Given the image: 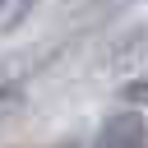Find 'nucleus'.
Returning a JSON list of instances; mask_svg holds the SVG:
<instances>
[{
	"mask_svg": "<svg viewBox=\"0 0 148 148\" xmlns=\"http://www.w3.org/2000/svg\"><path fill=\"white\" fill-rule=\"evenodd\" d=\"M14 97H18V83H0V111L14 106Z\"/></svg>",
	"mask_w": 148,
	"mask_h": 148,
	"instance_id": "nucleus-4",
	"label": "nucleus"
},
{
	"mask_svg": "<svg viewBox=\"0 0 148 148\" xmlns=\"http://www.w3.org/2000/svg\"><path fill=\"white\" fill-rule=\"evenodd\" d=\"M37 0H0V32H14L28 14H32Z\"/></svg>",
	"mask_w": 148,
	"mask_h": 148,
	"instance_id": "nucleus-2",
	"label": "nucleus"
},
{
	"mask_svg": "<svg viewBox=\"0 0 148 148\" xmlns=\"http://www.w3.org/2000/svg\"><path fill=\"white\" fill-rule=\"evenodd\" d=\"M120 102H134V106H143V102H148V74L130 79V83L120 88Z\"/></svg>",
	"mask_w": 148,
	"mask_h": 148,
	"instance_id": "nucleus-3",
	"label": "nucleus"
},
{
	"mask_svg": "<svg viewBox=\"0 0 148 148\" xmlns=\"http://www.w3.org/2000/svg\"><path fill=\"white\" fill-rule=\"evenodd\" d=\"M92 148H148V125L139 111H111L97 134H92Z\"/></svg>",
	"mask_w": 148,
	"mask_h": 148,
	"instance_id": "nucleus-1",
	"label": "nucleus"
}]
</instances>
